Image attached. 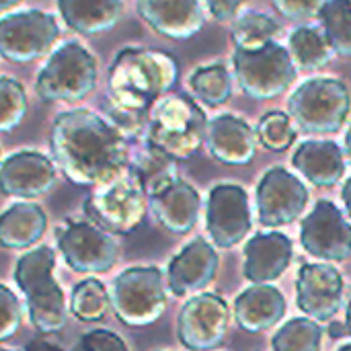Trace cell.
I'll list each match as a JSON object with an SVG mask.
<instances>
[{
  "instance_id": "cell-17",
  "label": "cell",
  "mask_w": 351,
  "mask_h": 351,
  "mask_svg": "<svg viewBox=\"0 0 351 351\" xmlns=\"http://www.w3.org/2000/svg\"><path fill=\"white\" fill-rule=\"evenodd\" d=\"M0 183L6 195L33 199L49 193L56 187L58 171L53 160H49L45 154L21 150L4 158Z\"/></svg>"
},
{
  "instance_id": "cell-27",
  "label": "cell",
  "mask_w": 351,
  "mask_h": 351,
  "mask_svg": "<svg viewBox=\"0 0 351 351\" xmlns=\"http://www.w3.org/2000/svg\"><path fill=\"white\" fill-rule=\"evenodd\" d=\"M177 162L179 160H175L173 156H169L167 152L158 150L156 146H152L148 142L144 148H140L136 152L134 158H130V167L140 177L148 197L179 179L177 177Z\"/></svg>"
},
{
  "instance_id": "cell-6",
  "label": "cell",
  "mask_w": 351,
  "mask_h": 351,
  "mask_svg": "<svg viewBox=\"0 0 351 351\" xmlns=\"http://www.w3.org/2000/svg\"><path fill=\"white\" fill-rule=\"evenodd\" d=\"M350 88L329 76H317L302 82L288 101L292 121L306 134H337L350 115Z\"/></svg>"
},
{
  "instance_id": "cell-32",
  "label": "cell",
  "mask_w": 351,
  "mask_h": 351,
  "mask_svg": "<svg viewBox=\"0 0 351 351\" xmlns=\"http://www.w3.org/2000/svg\"><path fill=\"white\" fill-rule=\"evenodd\" d=\"M278 33H280L278 23L261 12H247L239 16L230 31L237 49H247V51L265 47L276 39Z\"/></svg>"
},
{
  "instance_id": "cell-45",
  "label": "cell",
  "mask_w": 351,
  "mask_h": 351,
  "mask_svg": "<svg viewBox=\"0 0 351 351\" xmlns=\"http://www.w3.org/2000/svg\"><path fill=\"white\" fill-rule=\"evenodd\" d=\"M346 323H348V329H350V335H351V294H350V302H348V315H346Z\"/></svg>"
},
{
  "instance_id": "cell-44",
  "label": "cell",
  "mask_w": 351,
  "mask_h": 351,
  "mask_svg": "<svg viewBox=\"0 0 351 351\" xmlns=\"http://www.w3.org/2000/svg\"><path fill=\"white\" fill-rule=\"evenodd\" d=\"M346 158L350 160L351 165V125L350 130H348V134H346Z\"/></svg>"
},
{
  "instance_id": "cell-18",
  "label": "cell",
  "mask_w": 351,
  "mask_h": 351,
  "mask_svg": "<svg viewBox=\"0 0 351 351\" xmlns=\"http://www.w3.org/2000/svg\"><path fill=\"white\" fill-rule=\"evenodd\" d=\"M220 257L206 239H195L185 245L169 263L167 284L169 290L181 298L210 286L218 274Z\"/></svg>"
},
{
  "instance_id": "cell-34",
  "label": "cell",
  "mask_w": 351,
  "mask_h": 351,
  "mask_svg": "<svg viewBox=\"0 0 351 351\" xmlns=\"http://www.w3.org/2000/svg\"><path fill=\"white\" fill-rule=\"evenodd\" d=\"M259 142L274 152H286L296 142V128L292 123L290 113L269 111L259 119L257 125Z\"/></svg>"
},
{
  "instance_id": "cell-16",
  "label": "cell",
  "mask_w": 351,
  "mask_h": 351,
  "mask_svg": "<svg viewBox=\"0 0 351 351\" xmlns=\"http://www.w3.org/2000/svg\"><path fill=\"white\" fill-rule=\"evenodd\" d=\"M298 308L317 323H331L343 306V278L329 263H304L296 282Z\"/></svg>"
},
{
  "instance_id": "cell-1",
  "label": "cell",
  "mask_w": 351,
  "mask_h": 351,
  "mask_svg": "<svg viewBox=\"0 0 351 351\" xmlns=\"http://www.w3.org/2000/svg\"><path fill=\"white\" fill-rule=\"evenodd\" d=\"M53 162L80 187H99L130 167L125 134L88 109L64 111L49 134Z\"/></svg>"
},
{
  "instance_id": "cell-20",
  "label": "cell",
  "mask_w": 351,
  "mask_h": 351,
  "mask_svg": "<svg viewBox=\"0 0 351 351\" xmlns=\"http://www.w3.org/2000/svg\"><path fill=\"white\" fill-rule=\"evenodd\" d=\"M257 132L237 115H218L208 123L206 146L210 154L224 165H249L257 154Z\"/></svg>"
},
{
  "instance_id": "cell-39",
  "label": "cell",
  "mask_w": 351,
  "mask_h": 351,
  "mask_svg": "<svg viewBox=\"0 0 351 351\" xmlns=\"http://www.w3.org/2000/svg\"><path fill=\"white\" fill-rule=\"evenodd\" d=\"M249 0H206L208 10L214 14L216 21L220 23H228L234 21L237 14L241 12V8L247 4Z\"/></svg>"
},
{
  "instance_id": "cell-43",
  "label": "cell",
  "mask_w": 351,
  "mask_h": 351,
  "mask_svg": "<svg viewBox=\"0 0 351 351\" xmlns=\"http://www.w3.org/2000/svg\"><path fill=\"white\" fill-rule=\"evenodd\" d=\"M21 2H23V0H0V6H2V12L6 14V12H8L10 8H14V6H16V4H21Z\"/></svg>"
},
{
  "instance_id": "cell-19",
  "label": "cell",
  "mask_w": 351,
  "mask_h": 351,
  "mask_svg": "<svg viewBox=\"0 0 351 351\" xmlns=\"http://www.w3.org/2000/svg\"><path fill=\"white\" fill-rule=\"evenodd\" d=\"M138 12L158 35L175 41L197 35L206 23L199 0H138Z\"/></svg>"
},
{
  "instance_id": "cell-31",
  "label": "cell",
  "mask_w": 351,
  "mask_h": 351,
  "mask_svg": "<svg viewBox=\"0 0 351 351\" xmlns=\"http://www.w3.org/2000/svg\"><path fill=\"white\" fill-rule=\"evenodd\" d=\"M319 19L333 51L351 58V0H327Z\"/></svg>"
},
{
  "instance_id": "cell-15",
  "label": "cell",
  "mask_w": 351,
  "mask_h": 351,
  "mask_svg": "<svg viewBox=\"0 0 351 351\" xmlns=\"http://www.w3.org/2000/svg\"><path fill=\"white\" fill-rule=\"evenodd\" d=\"M206 226L212 241L230 249L245 241L251 230V208L247 191L234 183H220L208 195Z\"/></svg>"
},
{
  "instance_id": "cell-36",
  "label": "cell",
  "mask_w": 351,
  "mask_h": 351,
  "mask_svg": "<svg viewBox=\"0 0 351 351\" xmlns=\"http://www.w3.org/2000/svg\"><path fill=\"white\" fill-rule=\"evenodd\" d=\"M0 341H8L19 329L23 311L8 286H0Z\"/></svg>"
},
{
  "instance_id": "cell-13",
  "label": "cell",
  "mask_w": 351,
  "mask_h": 351,
  "mask_svg": "<svg viewBox=\"0 0 351 351\" xmlns=\"http://www.w3.org/2000/svg\"><path fill=\"white\" fill-rule=\"evenodd\" d=\"M306 253L323 261H346L351 255V224L329 199H319L300 224Z\"/></svg>"
},
{
  "instance_id": "cell-25",
  "label": "cell",
  "mask_w": 351,
  "mask_h": 351,
  "mask_svg": "<svg viewBox=\"0 0 351 351\" xmlns=\"http://www.w3.org/2000/svg\"><path fill=\"white\" fill-rule=\"evenodd\" d=\"M58 8L66 27L80 35L105 33L123 14L121 0H58Z\"/></svg>"
},
{
  "instance_id": "cell-7",
  "label": "cell",
  "mask_w": 351,
  "mask_h": 351,
  "mask_svg": "<svg viewBox=\"0 0 351 351\" xmlns=\"http://www.w3.org/2000/svg\"><path fill=\"white\" fill-rule=\"evenodd\" d=\"M169 284L156 265H140L121 271L111 286V306L125 327H150L158 323L169 304Z\"/></svg>"
},
{
  "instance_id": "cell-9",
  "label": "cell",
  "mask_w": 351,
  "mask_h": 351,
  "mask_svg": "<svg viewBox=\"0 0 351 351\" xmlns=\"http://www.w3.org/2000/svg\"><path fill=\"white\" fill-rule=\"evenodd\" d=\"M232 66L243 93L257 101L280 97L296 80V64L290 49L278 41L251 51L234 49Z\"/></svg>"
},
{
  "instance_id": "cell-33",
  "label": "cell",
  "mask_w": 351,
  "mask_h": 351,
  "mask_svg": "<svg viewBox=\"0 0 351 351\" xmlns=\"http://www.w3.org/2000/svg\"><path fill=\"white\" fill-rule=\"evenodd\" d=\"M323 327L315 319H290L271 339L274 351H321Z\"/></svg>"
},
{
  "instance_id": "cell-38",
  "label": "cell",
  "mask_w": 351,
  "mask_h": 351,
  "mask_svg": "<svg viewBox=\"0 0 351 351\" xmlns=\"http://www.w3.org/2000/svg\"><path fill=\"white\" fill-rule=\"evenodd\" d=\"M327 0H274L276 10L290 21H308L321 14Z\"/></svg>"
},
{
  "instance_id": "cell-11",
  "label": "cell",
  "mask_w": 351,
  "mask_h": 351,
  "mask_svg": "<svg viewBox=\"0 0 351 351\" xmlns=\"http://www.w3.org/2000/svg\"><path fill=\"white\" fill-rule=\"evenodd\" d=\"M60 37L56 19L43 10L6 12L0 21V51L16 64L33 62L53 47Z\"/></svg>"
},
{
  "instance_id": "cell-26",
  "label": "cell",
  "mask_w": 351,
  "mask_h": 351,
  "mask_svg": "<svg viewBox=\"0 0 351 351\" xmlns=\"http://www.w3.org/2000/svg\"><path fill=\"white\" fill-rule=\"evenodd\" d=\"M47 216L37 204H12L0 216V243L6 249H29L43 237Z\"/></svg>"
},
{
  "instance_id": "cell-47",
  "label": "cell",
  "mask_w": 351,
  "mask_h": 351,
  "mask_svg": "<svg viewBox=\"0 0 351 351\" xmlns=\"http://www.w3.org/2000/svg\"><path fill=\"white\" fill-rule=\"evenodd\" d=\"M0 351H10V350H0Z\"/></svg>"
},
{
  "instance_id": "cell-35",
  "label": "cell",
  "mask_w": 351,
  "mask_h": 351,
  "mask_svg": "<svg viewBox=\"0 0 351 351\" xmlns=\"http://www.w3.org/2000/svg\"><path fill=\"white\" fill-rule=\"evenodd\" d=\"M27 113V95L21 82L0 78V130L4 134L16 130Z\"/></svg>"
},
{
  "instance_id": "cell-37",
  "label": "cell",
  "mask_w": 351,
  "mask_h": 351,
  "mask_svg": "<svg viewBox=\"0 0 351 351\" xmlns=\"http://www.w3.org/2000/svg\"><path fill=\"white\" fill-rule=\"evenodd\" d=\"M72 351H130L125 341L107 329H95L84 333Z\"/></svg>"
},
{
  "instance_id": "cell-3",
  "label": "cell",
  "mask_w": 351,
  "mask_h": 351,
  "mask_svg": "<svg viewBox=\"0 0 351 351\" xmlns=\"http://www.w3.org/2000/svg\"><path fill=\"white\" fill-rule=\"evenodd\" d=\"M208 119L202 107L187 95H165L152 107L146 121V142L175 160H189L206 144Z\"/></svg>"
},
{
  "instance_id": "cell-42",
  "label": "cell",
  "mask_w": 351,
  "mask_h": 351,
  "mask_svg": "<svg viewBox=\"0 0 351 351\" xmlns=\"http://www.w3.org/2000/svg\"><path fill=\"white\" fill-rule=\"evenodd\" d=\"M341 199H343V204H346V210H348V216H350L351 220V177L346 181V185H343V189H341Z\"/></svg>"
},
{
  "instance_id": "cell-8",
  "label": "cell",
  "mask_w": 351,
  "mask_h": 351,
  "mask_svg": "<svg viewBox=\"0 0 351 351\" xmlns=\"http://www.w3.org/2000/svg\"><path fill=\"white\" fill-rule=\"evenodd\" d=\"M97 86V60L78 41L58 47L37 74L35 90L43 101L76 103Z\"/></svg>"
},
{
  "instance_id": "cell-24",
  "label": "cell",
  "mask_w": 351,
  "mask_h": 351,
  "mask_svg": "<svg viewBox=\"0 0 351 351\" xmlns=\"http://www.w3.org/2000/svg\"><path fill=\"white\" fill-rule=\"evenodd\" d=\"M292 165L313 185L333 187L343 179L346 152L331 140H306L296 148Z\"/></svg>"
},
{
  "instance_id": "cell-40",
  "label": "cell",
  "mask_w": 351,
  "mask_h": 351,
  "mask_svg": "<svg viewBox=\"0 0 351 351\" xmlns=\"http://www.w3.org/2000/svg\"><path fill=\"white\" fill-rule=\"evenodd\" d=\"M23 351H64L58 343H53V341H49V339H45V337H35V339H31L27 346H25V350Z\"/></svg>"
},
{
  "instance_id": "cell-29",
  "label": "cell",
  "mask_w": 351,
  "mask_h": 351,
  "mask_svg": "<svg viewBox=\"0 0 351 351\" xmlns=\"http://www.w3.org/2000/svg\"><path fill=\"white\" fill-rule=\"evenodd\" d=\"M111 306V290L103 282L88 278L74 286L70 298V313L80 323H101Z\"/></svg>"
},
{
  "instance_id": "cell-22",
  "label": "cell",
  "mask_w": 351,
  "mask_h": 351,
  "mask_svg": "<svg viewBox=\"0 0 351 351\" xmlns=\"http://www.w3.org/2000/svg\"><path fill=\"white\" fill-rule=\"evenodd\" d=\"M292 261V241L284 232H259L245 247V278L251 284L278 280Z\"/></svg>"
},
{
  "instance_id": "cell-28",
  "label": "cell",
  "mask_w": 351,
  "mask_h": 351,
  "mask_svg": "<svg viewBox=\"0 0 351 351\" xmlns=\"http://www.w3.org/2000/svg\"><path fill=\"white\" fill-rule=\"evenodd\" d=\"M290 56L296 68L302 70H319L329 64L331 56L335 53L325 31L317 27H298L290 35Z\"/></svg>"
},
{
  "instance_id": "cell-23",
  "label": "cell",
  "mask_w": 351,
  "mask_h": 351,
  "mask_svg": "<svg viewBox=\"0 0 351 351\" xmlns=\"http://www.w3.org/2000/svg\"><path fill=\"white\" fill-rule=\"evenodd\" d=\"M286 311L284 294L267 284H255L234 300L237 325L247 333H263L276 327L286 317Z\"/></svg>"
},
{
  "instance_id": "cell-10",
  "label": "cell",
  "mask_w": 351,
  "mask_h": 351,
  "mask_svg": "<svg viewBox=\"0 0 351 351\" xmlns=\"http://www.w3.org/2000/svg\"><path fill=\"white\" fill-rule=\"evenodd\" d=\"M58 249L66 265L76 274H105L119 257L111 232L88 218L64 222L58 232Z\"/></svg>"
},
{
  "instance_id": "cell-2",
  "label": "cell",
  "mask_w": 351,
  "mask_h": 351,
  "mask_svg": "<svg viewBox=\"0 0 351 351\" xmlns=\"http://www.w3.org/2000/svg\"><path fill=\"white\" fill-rule=\"evenodd\" d=\"M177 60L158 49L125 47L121 49L107 78L109 115L125 138L146 130L148 115L177 84Z\"/></svg>"
},
{
  "instance_id": "cell-5",
  "label": "cell",
  "mask_w": 351,
  "mask_h": 351,
  "mask_svg": "<svg viewBox=\"0 0 351 351\" xmlns=\"http://www.w3.org/2000/svg\"><path fill=\"white\" fill-rule=\"evenodd\" d=\"M148 208V193L132 167L115 179L93 187V193L84 202L86 218L111 234H130L138 230Z\"/></svg>"
},
{
  "instance_id": "cell-21",
  "label": "cell",
  "mask_w": 351,
  "mask_h": 351,
  "mask_svg": "<svg viewBox=\"0 0 351 351\" xmlns=\"http://www.w3.org/2000/svg\"><path fill=\"white\" fill-rule=\"evenodd\" d=\"M148 204L156 222L171 234H187L189 230H193L202 208L197 189L183 179H177L165 189L150 195Z\"/></svg>"
},
{
  "instance_id": "cell-12",
  "label": "cell",
  "mask_w": 351,
  "mask_h": 351,
  "mask_svg": "<svg viewBox=\"0 0 351 351\" xmlns=\"http://www.w3.org/2000/svg\"><path fill=\"white\" fill-rule=\"evenodd\" d=\"M230 308L218 294H197L185 302L177 319V337L191 351H214L226 341Z\"/></svg>"
},
{
  "instance_id": "cell-46",
  "label": "cell",
  "mask_w": 351,
  "mask_h": 351,
  "mask_svg": "<svg viewBox=\"0 0 351 351\" xmlns=\"http://www.w3.org/2000/svg\"><path fill=\"white\" fill-rule=\"evenodd\" d=\"M337 351H351V343H348V346H343V348H339Z\"/></svg>"
},
{
  "instance_id": "cell-41",
  "label": "cell",
  "mask_w": 351,
  "mask_h": 351,
  "mask_svg": "<svg viewBox=\"0 0 351 351\" xmlns=\"http://www.w3.org/2000/svg\"><path fill=\"white\" fill-rule=\"evenodd\" d=\"M329 335H331L333 339H341V337L350 335L348 323H337V321H331V323H329Z\"/></svg>"
},
{
  "instance_id": "cell-14",
  "label": "cell",
  "mask_w": 351,
  "mask_h": 351,
  "mask_svg": "<svg viewBox=\"0 0 351 351\" xmlns=\"http://www.w3.org/2000/svg\"><path fill=\"white\" fill-rule=\"evenodd\" d=\"M308 204L304 183L284 167H271L257 187V212L263 226L276 228L296 222Z\"/></svg>"
},
{
  "instance_id": "cell-4",
  "label": "cell",
  "mask_w": 351,
  "mask_h": 351,
  "mask_svg": "<svg viewBox=\"0 0 351 351\" xmlns=\"http://www.w3.org/2000/svg\"><path fill=\"white\" fill-rule=\"evenodd\" d=\"M56 253L37 247L25 253L14 265V282L25 294L31 325L41 335H51L66 325V298L53 278Z\"/></svg>"
},
{
  "instance_id": "cell-30",
  "label": "cell",
  "mask_w": 351,
  "mask_h": 351,
  "mask_svg": "<svg viewBox=\"0 0 351 351\" xmlns=\"http://www.w3.org/2000/svg\"><path fill=\"white\" fill-rule=\"evenodd\" d=\"M189 84L193 95L210 107H220L232 97V76L224 64L197 68L191 74Z\"/></svg>"
}]
</instances>
